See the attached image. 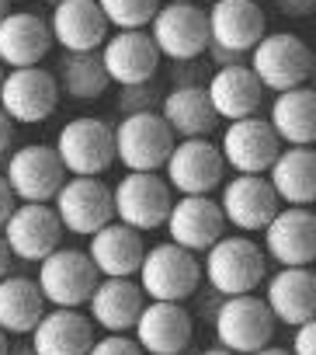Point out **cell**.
Returning a JSON list of instances; mask_svg holds the SVG:
<instances>
[{"instance_id": "obj_1", "label": "cell", "mask_w": 316, "mask_h": 355, "mask_svg": "<svg viewBox=\"0 0 316 355\" xmlns=\"http://www.w3.org/2000/svg\"><path fill=\"white\" fill-rule=\"evenodd\" d=\"M146 300H164V303H185L202 286V261L198 254L178 248V244H156L142 251V261L132 275Z\"/></svg>"}, {"instance_id": "obj_2", "label": "cell", "mask_w": 316, "mask_h": 355, "mask_svg": "<svg viewBox=\"0 0 316 355\" xmlns=\"http://www.w3.org/2000/svg\"><path fill=\"white\" fill-rule=\"evenodd\" d=\"M202 275L205 282L219 293V296H243L254 293L264 275H268V258L261 251V244H254L243 234H223L202 261Z\"/></svg>"}, {"instance_id": "obj_3", "label": "cell", "mask_w": 316, "mask_h": 355, "mask_svg": "<svg viewBox=\"0 0 316 355\" xmlns=\"http://www.w3.org/2000/svg\"><path fill=\"white\" fill-rule=\"evenodd\" d=\"M247 56V67L257 84L275 94L302 87L313 77V53L295 32H264Z\"/></svg>"}, {"instance_id": "obj_4", "label": "cell", "mask_w": 316, "mask_h": 355, "mask_svg": "<svg viewBox=\"0 0 316 355\" xmlns=\"http://www.w3.org/2000/svg\"><path fill=\"white\" fill-rule=\"evenodd\" d=\"M171 202L174 192L160 171H125V178L111 189V216L136 234L164 227Z\"/></svg>"}, {"instance_id": "obj_5", "label": "cell", "mask_w": 316, "mask_h": 355, "mask_svg": "<svg viewBox=\"0 0 316 355\" xmlns=\"http://www.w3.org/2000/svg\"><path fill=\"white\" fill-rule=\"evenodd\" d=\"M59 164L66 174L73 178H97L115 164V139H111V125L104 119L94 115H80L70 119L53 143Z\"/></svg>"}, {"instance_id": "obj_6", "label": "cell", "mask_w": 316, "mask_h": 355, "mask_svg": "<svg viewBox=\"0 0 316 355\" xmlns=\"http://www.w3.org/2000/svg\"><path fill=\"white\" fill-rule=\"evenodd\" d=\"M111 139H115V160L125 171H160L174 146V136L156 108L122 115V122L111 129Z\"/></svg>"}, {"instance_id": "obj_7", "label": "cell", "mask_w": 316, "mask_h": 355, "mask_svg": "<svg viewBox=\"0 0 316 355\" xmlns=\"http://www.w3.org/2000/svg\"><path fill=\"white\" fill-rule=\"evenodd\" d=\"M160 171H164V182L171 185V192H178V196H209L226 178V164L219 157V146L209 136L174 139Z\"/></svg>"}, {"instance_id": "obj_8", "label": "cell", "mask_w": 316, "mask_h": 355, "mask_svg": "<svg viewBox=\"0 0 316 355\" xmlns=\"http://www.w3.org/2000/svg\"><path fill=\"white\" fill-rule=\"evenodd\" d=\"M212 327H216L219 348H226L233 355H250V352L271 345V338H275V317L264 306V300L254 293L223 296V303L212 317Z\"/></svg>"}, {"instance_id": "obj_9", "label": "cell", "mask_w": 316, "mask_h": 355, "mask_svg": "<svg viewBox=\"0 0 316 355\" xmlns=\"http://www.w3.org/2000/svg\"><path fill=\"white\" fill-rule=\"evenodd\" d=\"M59 87L56 77L42 67H11L0 80V108L11 122L39 125L59 108Z\"/></svg>"}, {"instance_id": "obj_10", "label": "cell", "mask_w": 316, "mask_h": 355, "mask_svg": "<svg viewBox=\"0 0 316 355\" xmlns=\"http://www.w3.org/2000/svg\"><path fill=\"white\" fill-rule=\"evenodd\" d=\"M39 265V293L46 303L53 306H70V310H80L91 296V289L97 286V272L87 258V251H77V248H56L53 254H46Z\"/></svg>"}, {"instance_id": "obj_11", "label": "cell", "mask_w": 316, "mask_h": 355, "mask_svg": "<svg viewBox=\"0 0 316 355\" xmlns=\"http://www.w3.org/2000/svg\"><path fill=\"white\" fill-rule=\"evenodd\" d=\"M149 39L160 53V60L192 63L209 46V25L205 11L198 4H160V11L149 21Z\"/></svg>"}, {"instance_id": "obj_12", "label": "cell", "mask_w": 316, "mask_h": 355, "mask_svg": "<svg viewBox=\"0 0 316 355\" xmlns=\"http://www.w3.org/2000/svg\"><path fill=\"white\" fill-rule=\"evenodd\" d=\"M53 213L66 234L91 237L104 223H111V189L101 178H66L53 196Z\"/></svg>"}, {"instance_id": "obj_13", "label": "cell", "mask_w": 316, "mask_h": 355, "mask_svg": "<svg viewBox=\"0 0 316 355\" xmlns=\"http://www.w3.org/2000/svg\"><path fill=\"white\" fill-rule=\"evenodd\" d=\"M4 182L18 202H53L56 189L66 182V171H63L53 146L28 143L8 157Z\"/></svg>"}, {"instance_id": "obj_14", "label": "cell", "mask_w": 316, "mask_h": 355, "mask_svg": "<svg viewBox=\"0 0 316 355\" xmlns=\"http://www.w3.org/2000/svg\"><path fill=\"white\" fill-rule=\"evenodd\" d=\"M11 258L18 261H42L46 254H53L63 241V227L53 213L49 202H18L11 209V216L0 227Z\"/></svg>"}, {"instance_id": "obj_15", "label": "cell", "mask_w": 316, "mask_h": 355, "mask_svg": "<svg viewBox=\"0 0 316 355\" xmlns=\"http://www.w3.org/2000/svg\"><path fill=\"white\" fill-rule=\"evenodd\" d=\"M278 209L281 202L264 174H233L230 182L219 185V213L226 227L240 234H261Z\"/></svg>"}, {"instance_id": "obj_16", "label": "cell", "mask_w": 316, "mask_h": 355, "mask_svg": "<svg viewBox=\"0 0 316 355\" xmlns=\"http://www.w3.org/2000/svg\"><path fill=\"white\" fill-rule=\"evenodd\" d=\"M264 234V258L278 261V268H309L316 258V216L309 206H281Z\"/></svg>"}, {"instance_id": "obj_17", "label": "cell", "mask_w": 316, "mask_h": 355, "mask_svg": "<svg viewBox=\"0 0 316 355\" xmlns=\"http://www.w3.org/2000/svg\"><path fill=\"white\" fill-rule=\"evenodd\" d=\"M216 146H219L226 171H233V174H264L281 150L278 136L271 132L268 119H261V115L230 122Z\"/></svg>"}, {"instance_id": "obj_18", "label": "cell", "mask_w": 316, "mask_h": 355, "mask_svg": "<svg viewBox=\"0 0 316 355\" xmlns=\"http://www.w3.org/2000/svg\"><path fill=\"white\" fill-rule=\"evenodd\" d=\"M192 313L181 303L164 300H146L132 324V338L142 348V355H181L192 345Z\"/></svg>"}, {"instance_id": "obj_19", "label": "cell", "mask_w": 316, "mask_h": 355, "mask_svg": "<svg viewBox=\"0 0 316 355\" xmlns=\"http://www.w3.org/2000/svg\"><path fill=\"white\" fill-rule=\"evenodd\" d=\"M164 230H167L171 244H178L192 254H205L226 234V220H223L216 199H209V196H178L171 202Z\"/></svg>"}, {"instance_id": "obj_20", "label": "cell", "mask_w": 316, "mask_h": 355, "mask_svg": "<svg viewBox=\"0 0 316 355\" xmlns=\"http://www.w3.org/2000/svg\"><path fill=\"white\" fill-rule=\"evenodd\" d=\"M101 67L108 73L111 84L129 87V84H146L160 70V53H156L149 32L132 28V32H115L104 39V46L97 49Z\"/></svg>"}, {"instance_id": "obj_21", "label": "cell", "mask_w": 316, "mask_h": 355, "mask_svg": "<svg viewBox=\"0 0 316 355\" xmlns=\"http://www.w3.org/2000/svg\"><path fill=\"white\" fill-rule=\"evenodd\" d=\"M205 25H209L212 46L226 53H240V56H247L257 46V39L268 32V21L257 0H216L205 11Z\"/></svg>"}, {"instance_id": "obj_22", "label": "cell", "mask_w": 316, "mask_h": 355, "mask_svg": "<svg viewBox=\"0 0 316 355\" xmlns=\"http://www.w3.org/2000/svg\"><path fill=\"white\" fill-rule=\"evenodd\" d=\"M49 35L63 53H97L108 39V21L97 0H63L49 15Z\"/></svg>"}, {"instance_id": "obj_23", "label": "cell", "mask_w": 316, "mask_h": 355, "mask_svg": "<svg viewBox=\"0 0 316 355\" xmlns=\"http://www.w3.org/2000/svg\"><path fill=\"white\" fill-rule=\"evenodd\" d=\"M35 355H87L94 341V324L87 313L70 306H53L39 317V324L28 334Z\"/></svg>"}, {"instance_id": "obj_24", "label": "cell", "mask_w": 316, "mask_h": 355, "mask_svg": "<svg viewBox=\"0 0 316 355\" xmlns=\"http://www.w3.org/2000/svg\"><path fill=\"white\" fill-rule=\"evenodd\" d=\"M53 49L49 21L35 11H8L0 18V63L11 67H39Z\"/></svg>"}, {"instance_id": "obj_25", "label": "cell", "mask_w": 316, "mask_h": 355, "mask_svg": "<svg viewBox=\"0 0 316 355\" xmlns=\"http://www.w3.org/2000/svg\"><path fill=\"white\" fill-rule=\"evenodd\" d=\"M205 94H209V105H212V112H216L219 122H236V119L257 115L261 112V101H264V87L257 84V77L250 73L247 63L219 67L209 77Z\"/></svg>"}, {"instance_id": "obj_26", "label": "cell", "mask_w": 316, "mask_h": 355, "mask_svg": "<svg viewBox=\"0 0 316 355\" xmlns=\"http://www.w3.org/2000/svg\"><path fill=\"white\" fill-rule=\"evenodd\" d=\"M142 251H146L142 237L118 220L94 230L87 244V258L101 279H132L142 261Z\"/></svg>"}, {"instance_id": "obj_27", "label": "cell", "mask_w": 316, "mask_h": 355, "mask_svg": "<svg viewBox=\"0 0 316 355\" xmlns=\"http://www.w3.org/2000/svg\"><path fill=\"white\" fill-rule=\"evenodd\" d=\"M264 306L271 310L275 324L299 327L316 317V279L309 268H278L268 279Z\"/></svg>"}, {"instance_id": "obj_28", "label": "cell", "mask_w": 316, "mask_h": 355, "mask_svg": "<svg viewBox=\"0 0 316 355\" xmlns=\"http://www.w3.org/2000/svg\"><path fill=\"white\" fill-rule=\"evenodd\" d=\"M146 296L136 279H97V286L87 296V317L91 324L104 327L108 334H129Z\"/></svg>"}, {"instance_id": "obj_29", "label": "cell", "mask_w": 316, "mask_h": 355, "mask_svg": "<svg viewBox=\"0 0 316 355\" xmlns=\"http://www.w3.org/2000/svg\"><path fill=\"white\" fill-rule=\"evenodd\" d=\"M264 178L281 206H309L316 199V153L309 146H281Z\"/></svg>"}, {"instance_id": "obj_30", "label": "cell", "mask_w": 316, "mask_h": 355, "mask_svg": "<svg viewBox=\"0 0 316 355\" xmlns=\"http://www.w3.org/2000/svg\"><path fill=\"white\" fill-rule=\"evenodd\" d=\"M160 119L167 122L174 139H195V136H209L219 119L209 105L205 84H178L174 91H167L160 98Z\"/></svg>"}, {"instance_id": "obj_31", "label": "cell", "mask_w": 316, "mask_h": 355, "mask_svg": "<svg viewBox=\"0 0 316 355\" xmlns=\"http://www.w3.org/2000/svg\"><path fill=\"white\" fill-rule=\"evenodd\" d=\"M268 125L281 146H313V139H316V94H313V87L302 84L292 91H278V98L271 101Z\"/></svg>"}, {"instance_id": "obj_32", "label": "cell", "mask_w": 316, "mask_h": 355, "mask_svg": "<svg viewBox=\"0 0 316 355\" xmlns=\"http://www.w3.org/2000/svg\"><path fill=\"white\" fill-rule=\"evenodd\" d=\"M42 313H46V300H42L35 279L11 275V272L0 279V331L8 338L32 334V327L39 324Z\"/></svg>"}, {"instance_id": "obj_33", "label": "cell", "mask_w": 316, "mask_h": 355, "mask_svg": "<svg viewBox=\"0 0 316 355\" xmlns=\"http://www.w3.org/2000/svg\"><path fill=\"white\" fill-rule=\"evenodd\" d=\"M56 87L73 101H97L108 91V73L97 53H63L56 63Z\"/></svg>"}, {"instance_id": "obj_34", "label": "cell", "mask_w": 316, "mask_h": 355, "mask_svg": "<svg viewBox=\"0 0 316 355\" xmlns=\"http://www.w3.org/2000/svg\"><path fill=\"white\" fill-rule=\"evenodd\" d=\"M97 8H101L108 28L132 32V28H146L153 21V15L160 11V0H97Z\"/></svg>"}, {"instance_id": "obj_35", "label": "cell", "mask_w": 316, "mask_h": 355, "mask_svg": "<svg viewBox=\"0 0 316 355\" xmlns=\"http://www.w3.org/2000/svg\"><path fill=\"white\" fill-rule=\"evenodd\" d=\"M156 84L153 80H146V84H129V87H122V94H118V112L122 115H132V112H149L153 105H156Z\"/></svg>"}, {"instance_id": "obj_36", "label": "cell", "mask_w": 316, "mask_h": 355, "mask_svg": "<svg viewBox=\"0 0 316 355\" xmlns=\"http://www.w3.org/2000/svg\"><path fill=\"white\" fill-rule=\"evenodd\" d=\"M87 355H142V348L129 334H104V338H94L91 341Z\"/></svg>"}, {"instance_id": "obj_37", "label": "cell", "mask_w": 316, "mask_h": 355, "mask_svg": "<svg viewBox=\"0 0 316 355\" xmlns=\"http://www.w3.org/2000/svg\"><path fill=\"white\" fill-rule=\"evenodd\" d=\"M288 355H316V324L306 320L295 327V338H292V348Z\"/></svg>"}, {"instance_id": "obj_38", "label": "cell", "mask_w": 316, "mask_h": 355, "mask_svg": "<svg viewBox=\"0 0 316 355\" xmlns=\"http://www.w3.org/2000/svg\"><path fill=\"white\" fill-rule=\"evenodd\" d=\"M275 4H278V11H281L285 18H306V15L313 11L316 0H275Z\"/></svg>"}, {"instance_id": "obj_39", "label": "cell", "mask_w": 316, "mask_h": 355, "mask_svg": "<svg viewBox=\"0 0 316 355\" xmlns=\"http://www.w3.org/2000/svg\"><path fill=\"white\" fill-rule=\"evenodd\" d=\"M15 206H18V199L11 196V189H8V182H4V174H0V227H4V220L11 216Z\"/></svg>"}, {"instance_id": "obj_40", "label": "cell", "mask_w": 316, "mask_h": 355, "mask_svg": "<svg viewBox=\"0 0 316 355\" xmlns=\"http://www.w3.org/2000/svg\"><path fill=\"white\" fill-rule=\"evenodd\" d=\"M205 53H209V56L216 60V67H236V63L243 60L240 53H226V49H219V46H212V42L205 46Z\"/></svg>"}, {"instance_id": "obj_41", "label": "cell", "mask_w": 316, "mask_h": 355, "mask_svg": "<svg viewBox=\"0 0 316 355\" xmlns=\"http://www.w3.org/2000/svg\"><path fill=\"white\" fill-rule=\"evenodd\" d=\"M11 139H15V122L4 115V108H0V157L11 150Z\"/></svg>"}, {"instance_id": "obj_42", "label": "cell", "mask_w": 316, "mask_h": 355, "mask_svg": "<svg viewBox=\"0 0 316 355\" xmlns=\"http://www.w3.org/2000/svg\"><path fill=\"white\" fill-rule=\"evenodd\" d=\"M8 272H11V251H8L4 237H0V279H4Z\"/></svg>"}, {"instance_id": "obj_43", "label": "cell", "mask_w": 316, "mask_h": 355, "mask_svg": "<svg viewBox=\"0 0 316 355\" xmlns=\"http://www.w3.org/2000/svg\"><path fill=\"white\" fill-rule=\"evenodd\" d=\"M250 355H288V348H278V345H264V348H257V352H250Z\"/></svg>"}, {"instance_id": "obj_44", "label": "cell", "mask_w": 316, "mask_h": 355, "mask_svg": "<svg viewBox=\"0 0 316 355\" xmlns=\"http://www.w3.org/2000/svg\"><path fill=\"white\" fill-rule=\"evenodd\" d=\"M4 355H35V352H32V345H8Z\"/></svg>"}, {"instance_id": "obj_45", "label": "cell", "mask_w": 316, "mask_h": 355, "mask_svg": "<svg viewBox=\"0 0 316 355\" xmlns=\"http://www.w3.org/2000/svg\"><path fill=\"white\" fill-rule=\"evenodd\" d=\"M198 355H233V352H226V348L216 345V348H205V352H198Z\"/></svg>"}, {"instance_id": "obj_46", "label": "cell", "mask_w": 316, "mask_h": 355, "mask_svg": "<svg viewBox=\"0 0 316 355\" xmlns=\"http://www.w3.org/2000/svg\"><path fill=\"white\" fill-rule=\"evenodd\" d=\"M8 345H11V338H8L4 331H0V355H4V352H8Z\"/></svg>"}, {"instance_id": "obj_47", "label": "cell", "mask_w": 316, "mask_h": 355, "mask_svg": "<svg viewBox=\"0 0 316 355\" xmlns=\"http://www.w3.org/2000/svg\"><path fill=\"white\" fill-rule=\"evenodd\" d=\"M8 11H11V0H0V18H4Z\"/></svg>"}, {"instance_id": "obj_48", "label": "cell", "mask_w": 316, "mask_h": 355, "mask_svg": "<svg viewBox=\"0 0 316 355\" xmlns=\"http://www.w3.org/2000/svg\"><path fill=\"white\" fill-rule=\"evenodd\" d=\"M167 4H195V0H167Z\"/></svg>"}, {"instance_id": "obj_49", "label": "cell", "mask_w": 316, "mask_h": 355, "mask_svg": "<svg viewBox=\"0 0 316 355\" xmlns=\"http://www.w3.org/2000/svg\"><path fill=\"white\" fill-rule=\"evenodd\" d=\"M46 4H49V8H56V4H63V0H46Z\"/></svg>"}, {"instance_id": "obj_50", "label": "cell", "mask_w": 316, "mask_h": 355, "mask_svg": "<svg viewBox=\"0 0 316 355\" xmlns=\"http://www.w3.org/2000/svg\"><path fill=\"white\" fill-rule=\"evenodd\" d=\"M4 70H8V67H4V63H0V80H4Z\"/></svg>"}, {"instance_id": "obj_51", "label": "cell", "mask_w": 316, "mask_h": 355, "mask_svg": "<svg viewBox=\"0 0 316 355\" xmlns=\"http://www.w3.org/2000/svg\"><path fill=\"white\" fill-rule=\"evenodd\" d=\"M257 4H261V0H257Z\"/></svg>"}]
</instances>
